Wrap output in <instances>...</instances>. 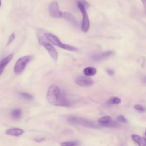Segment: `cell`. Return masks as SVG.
<instances>
[{
    "instance_id": "obj_18",
    "label": "cell",
    "mask_w": 146,
    "mask_h": 146,
    "mask_svg": "<svg viewBox=\"0 0 146 146\" xmlns=\"http://www.w3.org/2000/svg\"><path fill=\"white\" fill-rule=\"evenodd\" d=\"M80 144L77 142V141H66L63 142V143L61 144L62 145H79Z\"/></svg>"
},
{
    "instance_id": "obj_3",
    "label": "cell",
    "mask_w": 146,
    "mask_h": 146,
    "mask_svg": "<svg viewBox=\"0 0 146 146\" xmlns=\"http://www.w3.org/2000/svg\"><path fill=\"white\" fill-rule=\"evenodd\" d=\"M68 123L71 124L73 125H78L83 126L87 128H99V125L96 124H95L94 122L86 120L82 118L76 117L75 116H70L67 119Z\"/></svg>"
},
{
    "instance_id": "obj_24",
    "label": "cell",
    "mask_w": 146,
    "mask_h": 146,
    "mask_svg": "<svg viewBox=\"0 0 146 146\" xmlns=\"http://www.w3.org/2000/svg\"><path fill=\"white\" fill-rule=\"evenodd\" d=\"M106 71H107V73L108 74H109V75H112L114 74V71H113L112 70H111V69H109V68H108V69H107Z\"/></svg>"
},
{
    "instance_id": "obj_1",
    "label": "cell",
    "mask_w": 146,
    "mask_h": 146,
    "mask_svg": "<svg viewBox=\"0 0 146 146\" xmlns=\"http://www.w3.org/2000/svg\"><path fill=\"white\" fill-rule=\"evenodd\" d=\"M47 99L52 106L60 107H70L71 101L68 99L65 93L61 90L58 86L52 84L48 88Z\"/></svg>"
},
{
    "instance_id": "obj_11",
    "label": "cell",
    "mask_w": 146,
    "mask_h": 146,
    "mask_svg": "<svg viewBox=\"0 0 146 146\" xmlns=\"http://www.w3.org/2000/svg\"><path fill=\"white\" fill-rule=\"evenodd\" d=\"M112 53H113V52L112 51H106V52H103L100 54L94 55L92 56V58L94 60L100 61V60H103L107 59L108 57L111 56Z\"/></svg>"
},
{
    "instance_id": "obj_13",
    "label": "cell",
    "mask_w": 146,
    "mask_h": 146,
    "mask_svg": "<svg viewBox=\"0 0 146 146\" xmlns=\"http://www.w3.org/2000/svg\"><path fill=\"white\" fill-rule=\"evenodd\" d=\"M132 140L137 144L139 146H145L146 145V139L144 137H141L139 135L133 134L131 136Z\"/></svg>"
},
{
    "instance_id": "obj_21",
    "label": "cell",
    "mask_w": 146,
    "mask_h": 146,
    "mask_svg": "<svg viewBox=\"0 0 146 146\" xmlns=\"http://www.w3.org/2000/svg\"><path fill=\"white\" fill-rule=\"evenodd\" d=\"M14 38H15V34L14 33H12L10 35L9 38V39L7 40V43H6V46H9L14 40Z\"/></svg>"
},
{
    "instance_id": "obj_4",
    "label": "cell",
    "mask_w": 146,
    "mask_h": 146,
    "mask_svg": "<svg viewBox=\"0 0 146 146\" xmlns=\"http://www.w3.org/2000/svg\"><path fill=\"white\" fill-rule=\"evenodd\" d=\"M31 55L23 56L18 59L14 67V71L15 74L18 75L22 72L27 63L32 59Z\"/></svg>"
},
{
    "instance_id": "obj_6",
    "label": "cell",
    "mask_w": 146,
    "mask_h": 146,
    "mask_svg": "<svg viewBox=\"0 0 146 146\" xmlns=\"http://www.w3.org/2000/svg\"><path fill=\"white\" fill-rule=\"evenodd\" d=\"M77 5L83 15V20H82V30L83 32L86 33L88 31V30L90 29L89 18H88V14L87 13V11L86 10V8L83 6V5L79 1L77 2Z\"/></svg>"
},
{
    "instance_id": "obj_12",
    "label": "cell",
    "mask_w": 146,
    "mask_h": 146,
    "mask_svg": "<svg viewBox=\"0 0 146 146\" xmlns=\"http://www.w3.org/2000/svg\"><path fill=\"white\" fill-rule=\"evenodd\" d=\"M23 133L24 131L23 129L18 128H10L5 131V134L13 136H19L23 135Z\"/></svg>"
},
{
    "instance_id": "obj_2",
    "label": "cell",
    "mask_w": 146,
    "mask_h": 146,
    "mask_svg": "<svg viewBox=\"0 0 146 146\" xmlns=\"http://www.w3.org/2000/svg\"><path fill=\"white\" fill-rule=\"evenodd\" d=\"M44 35L47 40L51 42L52 44L62 49L70 51H76L78 50V49L75 46L65 43H62L60 42V39L58 38V36H56L53 34L50 33H44Z\"/></svg>"
},
{
    "instance_id": "obj_8",
    "label": "cell",
    "mask_w": 146,
    "mask_h": 146,
    "mask_svg": "<svg viewBox=\"0 0 146 146\" xmlns=\"http://www.w3.org/2000/svg\"><path fill=\"white\" fill-rule=\"evenodd\" d=\"M49 13L54 18H59L61 17L62 12L59 10L58 3L56 1H52L49 6Z\"/></svg>"
},
{
    "instance_id": "obj_25",
    "label": "cell",
    "mask_w": 146,
    "mask_h": 146,
    "mask_svg": "<svg viewBox=\"0 0 146 146\" xmlns=\"http://www.w3.org/2000/svg\"><path fill=\"white\" fill-rule=\"evenodd\" d=\"M141 1H142V2L143 3V4H144V5H145V0H141Z\"/></svg>"
},
{
    "instance_id": "obj_26",
    "label": "cell",
    "mask_w": 146,
    "mask_h": 146,
    "mask_svg": "<svg viewBox=\"0 0 146 146\" xmlns=\"http://www.w3.org/2000/svg\"><path fill=\"white\" fill-rule=\"evenodd\" d=\"M1 5H2V1L1 0H0V7L1 6Z\"/></svg>"
},
{
    "instance_id": "obj_15",
    "label": "cell",
    "mask_w": 146,
    "mask_h": 146,
    "mask_svg": "<svg viewBox=\"0 0 146 146\" xmlns=\"http://www.w3.org/2000/svg\"><path fill=\"white\" fill-rule=\"evenodd\" d=\"M96 69L94 67H87L83 70L84 74L87 76H94L96 74Z\"/></svg>"
},
{
    "instance_id": "obj_10",
    "label": "cell",
    "mask_w": 146,
    "mask_h": 146,
    "mask_svg": "<svg viewBox=\"0 0 146 146\" xmlns=\"http://www.w3.org/2000/svg\"><path fill=\"white\" fill-rule=\"evenodd\" d=\"M13 57V53H11L2 59L0 61V75L2 74L3 72L5 67L7 65V64L11 60L12 58Z\"/></svg>"
},
{
    "instance_id": "obj_5",
    "label": "cell",
    "mask_w": 146,
    "mask_h": 146,
    "mask_svg": "<svg viewBox=\"0 0 146 146\" xmlns=\"http://www.w3.org/2000/svg\"><path fill=\"white\" fill-rule=\"evenodd\" d=\"M38 38H39V40L40 44H42L47 50V52H48L49 55H50V56L51 57L52 60L54 62H56L58 60V52L55 50V48L53 47V46H52L50 43L44 41L42 35H41L40 36L38 35Z\"/></svg>"
},
{
    "instance_id": "obj_9",
    "label": "cell",
    "mask_w": 146,
    "mask_h": 146,
    "mask_svg": "<svg viewBox=\"0 0 146 146\" xmlns=\"http://www.w3.org/2000/svg\"><path fill=\"white\" fill-rule=\"evenodd\" d=\"M76 84L82 87L90 86L94 83L93 80L87 76H79L75 80Z\"/></svg>"
},
{
    "instance_id": "obj_7",
    "label": "cell",
    "mask_w": 146,
    "mask_h": 146,
    "mask_svg": "<svg viewBox=\"0 0 146 146\" xmlns=\"http://www.w3.org/2000/svg\"><path fill=\"white\" fill-rule=\"evenodd\" d=\"M98 123L103 127H116L118 126V124L112 120V118L110 116H104L99 119Z\"/></svg>"
},
{
    "instance_id": "obj_23",
    "label": "cell",
    "mask_w": 146,
    "mask_h": 146,
    "mask_svg": "<svg viewBox=\"0 0 146 146\" xmlns=\"http://www.w3.org/2000/svg\"><path fill=\"white\" fill-rule=\"evenodd\" d=\"M78 1H79L83 5V6L85 8L87 7H88L90 6V4L86 0H79Z\"/></svg>"
},
{
    "instance_id": "obj_16",
    "label": "cell",
    "mask_w": 146,
    "mask_h": 146,
    "mask_svg": "<svg viewBox=\"0 0 146 146\" xmlns=\"http://www.w3.org/2000/svg\"><path fill=\"white\" fill-rule=\"evenodd\" d=\"M11 116L13 118H14V119H18L20 118V117L21 116L22 111L19 108L14 109L11 111Z\"/></svg>"
},
{
    "instance_id": "obj_14",
    "label": "cell",
    "mask_w": 146,
    "mask_h": 146,
    "mask_svg": "<svg viewBox=\"0 0 146 146\" xmlns=\"http://www.w3.org/2000/svg\"><path fill=\"white\" fill-rule=\"evenodd\" d=\"M61 17L73 24L74 25H77V21L75 18L70 13L68 12H64L62 13Z\"/></svg>"
},
{
    "instance_id": "obj_19",
    "label": "cell",
    "mask_w": 146,
    "mask_h": 146,
    "mask_svg": "<svg viewBox=\"0 0 146 146\" xmlns=\"http://www.w3.org/2000/svg\"><path fill=\"white\" fill-rule=\"evenodd\" d=\"M110 102L112 104H119L121 102V99L118 97H113L110 100Z\"/></svg>"
},
{
    "instance_id": "obj_22",
    "label": "cell",
    "mask_w": 146,
    "mask_h": 146,
    "mask_svg": "<svg viewBox=\"0 0 146 146\" xmlns=\"http://www.w3.org/2000/svg\"><path fill=\"white\" fill-rule=\"evenodd\" d=\"M117 120L121 123H127L128 122L127 119L124 116L121 115L117 117Z\"/></svg>"
},
{
    "instance_id": "obj_20",
    "label": "cell",
    "mask_w": 146,
    "mask_h": 146,
    "mask_svg": "<svg viewBox=\"0 0 146 146\" xmlns=\"http://www.w3.org/2000/svg\"><path fill=\"white\" fill-rule=\"evenodd\" d=\"M134 108L140 112H143L145 111V108H144V107H143L142 106L140 105V104H135L134 106Z\"/></svg>"
},
{
    "instance_id": "obj_17",
    "label": "cell",
    "mask_w": 146,
    "mask_h": 146,
    "mask_svg": "<svg viewBox=\"0 0 146 146\" xmlns=\"http://www.w3.org/2000/svg\"><path fill=\"white\" fill-rule=\"evenodd\" d=\"M19 94L23 98H24L26 100H31L33 99V96L32 95L29 94V93H27V92H19Z\"/></svg>"
}]
</instances>
